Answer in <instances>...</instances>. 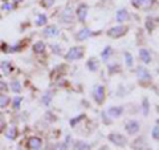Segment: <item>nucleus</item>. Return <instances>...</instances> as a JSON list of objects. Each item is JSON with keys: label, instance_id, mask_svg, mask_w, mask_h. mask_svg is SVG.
<instances>
[{"label": "nucleus", "instance_id": "obj_8", "mask_svg": "<svg viewBox=\"0 0 159 150\" xmlns=\"http://www.w3.org/2000/svg\"><path fill=\"white\" fill-rule=\"evenodd\" d=\"M125 128H126V132L129 134H135L139 132V124L137 121H129Z\"/></svg>", "mask_w": 159, "mask_h": 150}, {"label": "nucleus", "instance_id": "obj_20", "mask_svg": "<svg viewBox=\"0 0 159 150\" xmlns=\"http://www.w3.org/2000/svg\"><path fill=\"white\" fill-rule=\"evenodd\" d=\"M154 27H155V24H154V19L148 17L146 20V28H147V31L148 32H152L154 31Z\"/></svg>", "mask_w": 159, "mask_h": 150}, {"label": "nucleus", "instance_id": "obj_29", "mask_svg": "<svg viewBox=\"0 0 159 150\" xmlns=\"http://www.w3.org/2000/svg\"><path fill=\"white\" fill-rule=\"evenodd\" d=\"M41 3H43L44 7H52L54 4V0H43Z\"/></svg>", "mask_w": 159, "mask_h": 150}, {"label": "nucleus", "instance_id": "obj_18", "mask_svg": "<svg viewBox=\"0 0 159 150\" xmlns=\"http://www.w3.org/2000/svg\"><path fill=\"white\" fill-rule=\"evenodd\" d=\"M44 24H47V16L45 15H39L37 19H36V26L37 27H41Z\"/></svg>", "mask_w": 159, "mask_h": 150}, {"label": "nucleus", "instance_id": "obj_13", "mask_svg": "<svg viewBox=\"0 0 159 150\" xmlns=\"http://www.w3.org/2000/svg\"><path fill=\"white\" fill-rule=\"evenodd\" d=\"M139 57H141L143 60V63H146V64H148L151 61V54L147 49H141V51H139Z\"/></svg>", "mask_w": 159, "mask_h": 150}, {"label": "nucleus", "instance_id": "obj_9", "mask_svg": "<svg viewBox=\"0 0 159 150\" xmlns=\"http://www.w3.org/2000/svg\"><path fill=\"white\" fill-rule=\"evenodd\" d=\"M86 15H88V6L86 4H81L77 9V16L80 21H85L86 20Z\"/></svg>", "mask_w": 159, "mask_h": 150}, {"label": "nucleus", "instance_id": "obj_10", "mask_svg": "<svg viewBox=\"0 0 159 150\" xmlns=\"http://www.w3.org/2000/svg\"><path fill=\"white\" fill-rule=\"evenodd\" d=\"M43 33L47 37H54V36H57V35L60 33V31H58V28H57V27L51 26V27H48V28L44 29V32H43Z\"/></svg>", "mask_w": 159, "mask_h": 150}, {"label": "nucleus", "instance_id": "obj_32", "mask_svg": "<svg viewBox=\"0 0 159 150\" xmlns=\"http://www.w3.org/2000/svg\"><path fill=\"white\" fill-rule=\"evenodd\" d=\"M143 106H145V114H147L148 113V101H147V98H145V101H143Z\"/></svg>", "mask_w": 159, "mask_h": 150}, {"label": "nucleus", "instance_id": "obj_22", "mask_svg": "<svg viewBox=\"0 0 159 150\" xmlns=\"http://www.w3.org/2000/svg\"><path fill=\"white\" fill-rule=\"evenodd\" d=\"M113 53V49L110 48V47H106L105 49H103V52H102V59L103 60H107L109 59V56Z\"/></svg>", "mask_w": 159, "mask_h": 150}, {"label": "nucleus", "instance_id": "obj_28", "mask_svg": "<svg viewBox=\"0 0 159 150\" xmlns=\"http://www.w3.org/2000/svg\"><path fill=\"white\" fill-rule=\"evenodd\" d=\"M88 68L90 69V71H96V69H97L96 61H94V60H89V61H88Z\"/></svg>", "mask_w": 159, "mask_h": 150}, {"label": "nucleus", "instance_id": "obj_30", "mask_svg": "<svg viewBox=\"0 0 159 150\" xmlns=\"http://www.w3.org/2000/svg\"><path fill=\"white\" fill-rule=\"evenodd\" d=\"M20 102H21V97L15 98V101H13V108H15V109H17V108L20 106Z\"/></svg>", "mask_w": 159, "mask_h": 150}, {"label": "nucleus", "instance_id": "obj_35", "mask_svg": "<svg viewBox=\"0 0 159 150\" xmlns=\"http://www.w3.org/2000/svg\"><path fill=\"white\" fill-rule=\"evenodd\" d=\"M4 125H6V124H4V121H3L2 118H0V130H2V129L4 128Z\"/></svg>", "mask_w": 159, "mask_h": 150}, {"label": "nucleus", "instance_id": "obj_4", "mask_svg": "<svg viewBox=\"0 0 159 150\" xmlns=\"http://www.w3.org/2000/svg\"><path fill=\"white\" fill-rule=\"evenodd\" d=\"M109 139H110V142L117 145V146H125L127 143V139L125 137H122L121 134H117V133H111L110 136H109Z\"/></svg>", "mask_w": 159, "mask_h": 150}, {"label": "nucleus", "instance_id": "obj_23", "mask_svg": "<svg viewBox=\"0 0 159 150\" xmlns=\"http://www.w3.org/2000/svg\"><path fill=\"white\" fill-rule=\"evenodd\" d=\"M125 59H126V65L129 67V68H131L133 67V63H134V60H133V56L129 52H126L125 53Z\"/></svg>", "mask_w": 159, "mask_h": 150}, {"label": "nucleus", "instance_id": "obj_1", "mask_svg": "<svg viewBox=\"0 0 159 150\" xmlns=\"http://www.w3.org/2000/svg\"><path fill=\"white\" fill-rule=\"evenodd\" d=\"M93 97L97 104H102L103 100H105V88L102 85H96L93 88Z\"/></svg>", "mask_w": 159, "mask_h": 150}, {"label": "nucleus", "instance_id": "obj_12", "mask_svg": "<svg viewBox=\"0 0 159 150\" xmlns=\"http://www.w3.org/2000/svg\"><path fill=\"white\" fill-rule=\"evenodd\" d=\"M116 19H117V21H119V23H122V21H126V20L129 19V12L126 11L125 8L119 9V11L117 12V16H116Z\"/></svg>", "mask_w": 159, "mask_h": 150}, {"label": "nucleus", "instance_id": "obj_21", "mask_svg": "<svg viewBox=\"0 0 159 150\" xmlns=\"http://www.w3.org/2000/svg\"><path fill=\"white\" fill-rule=\"evenodd\" d=\"M11 89H12L13 92L20 93V92H21V85H20L19 81H12V82H11Z\"/></svg>", "mask_w": 159, "mask_h": 150}, {"label": "nucleus", "instance_id": "obj_16", "mask_svg": "<svg viewBox=\"0 0 159 150\" xmlns=\"http://www.w3.org/2000/svg\"><path fill=\"white\" fill-rule=\"evenodd\" d=\"M44 51H45V44H44L43 41H37V43L33 45V52H36V53H43Z\"/></svg>", "mask_w": 159, "mask_h": 150}, {"label": "nucleus", "instance_id": "obj_15", "mask_svg": "<svg viewBox=\"0 0 159 150\" xmlns=\"http://www.w3.org/2000/svg\"><path fill=\"white\" fill-rule=\"evenodd\" d=\"M72 19H73V11H72V8H66L65 11H64V13H62V20L65 23H68V21H72Z\"/></svg>", "mask_w": 159, "mask_h": 150}, {"label": "nucleus", "instance_id": "obj_34", "mask_svg": "<svg viewBox=\"0 0 159 150\" xmlns=\"http://www.w3.org/2000/svg\"><path fill=\"white\" fill-rule=\"evenodd\" d=\"M12 8H13L12 4H4V6H3V9H7V11H11Z\"/></svg>", "mask_w": 159, "mask_h": 150}, {"label": "nucleus", "instance_id": "obj_2", "mask_svg": "<svg viewBox=\"0 0 159 150\" xmlns=\"http://www.w3.org/2000/svg\"><path fill=\"white\" fill-rule=\"evenodd\" d=\"M82 48H80V47H73L69 49V52L68 54L65 56V59L68 60V61H73V60H77L80 57H82Z\"/></svg>", "mask_w": 159, "mask_h": 150}, {"label": "nucleus", "instance_id": "obj_3", "mask_svg": "<svg viewBox=\"0 0 159 150\" xmlns=\"http://www.w3.org/2000/svg\"><path fill=\"white\" fill-rule=\"evenodd\" d=\"M127 31V28L126 27H122V26H118V27H113L110 28L107 31V35L110 37H114V39H117V37H121L122 35H125Z\"/></svg>", "mask_w": 159, "mask_h": 150}, {"label": "nucleus", "instance_id": "obj_33", "mask_svg": "<svg viewBox=\"0 0 159 150\" xmlns=\"http://www.w3.org/2000/svg\"><path fill=\"white\" fill-rule=\"evenodd\" d=\"M8 87H7V84L6 82H3V81H0V91H7Z\"/></svg>", "mask_w": 159, "mask_h": 150}, {"label": "nucleus", "instance_id": "obj_14", "mask_svg": "<svg viewBox=\"0 0 159 150\" xmlns=\"http://www.w3.org/2000/svg\"><path fill=\"white\" fill-rule=\"evenodd\" d=\"M92 35V32H90V29H88V28H84V29H81L78 33H77V40H85L86 37H89Z\"/></svg>", "mask_w": 159, "mask_h": 150}, {"label": "nucleus", "instance_id": "obj_11", "mask_svg": "<svg viewBox=\"0 0 159 150\" xmlns=\"http://www.w3.org/2000/svg\"><path fill=\"white\" fill-rule=\"evenodd\" d=\"M122 112H123L122 106H113V108H110L107 110V113L110 114V117H113V118H118L122 114Z\"/></svg>", "mask_w": 159, "mask_h": 150}, {"label": "nucleus", "instance_id": "obj_6", "mask_svg": "<svg viewBox=\"0 0 159 150\" xmlns=\"http://www.w3.org/2000/svg\"><path fill=\"white\" fill-rule=\"evenodd\" d=\"M28 149H32V150H36V149H41L43 146V141L40 139L39 137H31L28 139Z\"/></svg>", "mask_w": 159, "mask_h": 150}, {"label": "nucleus", "instance_id": "obj_17", "mask_svg": "<svg viewBox=\"0 0 159 150\" xmlns=\"http://www.w3.org/2000/svg\"><path fill=\"white\" fill-rule=\"evenodd\" d=\"M16 134H17V130H16V128H13V126H11L6 132V136H7L8 139H15L16 138Z\"/></svg>", "mask_w": 159, "mask_h": 150}, {"label": "nucleus", "instance_id": "obj_19", "mask_svg": "<svg viewBox=\"0 0 159 150\" xmlns=\"http://www.w3.org/2000/svg\"><path fill=\"white\" fill-rule=\"evenodd\" d=\"M9 102V98L6 94H0V108H6Z\"/></svg>", "mask_w": 159, "mask_h": 150}, {"label": "nucleus", "instance_id": "obj_25", "mask_svg": "<svg viewBox=\"0 0 159 150\" xmlns=\"http://www.w3.org/2000/svg\"><path fill=\"white\" fill-rule=\"evenodd\" d=\"M51 101H52V94L51 93H47L45 96L43 97V104L44 105H49V104H51Z\"/></svg>", "mask_w": 159, "mask_h": 150}, {"label": "nucleus", "instance_id": "obj_24", "mask_svg": "<svg viewBox=\"0 0 159 150\" xmlns=\"http://www.w3.org/2000/svg\"><path fill=\"white\" fill-rule=\"evenodd\" d=\"M74 148L76 149H90V145H88L82 141H78V142H76V145H74Z\"/></svg>", "mask_w": 159, "mask_h": 150}, {"label": "nucleus", "instance_id": "obj_27", "mask_svg": "<svg viewBox=\"0 0 159 150\" xmlns=\"http://www.w3.org/2000/svg\"><path fill=\"white\" fill-rule=\"evenodd\" d=\"M2 69H3V71L4 72H6V73H9V72H11V64H9V63H3L2 64Z\"/></svg>", "mask_w": 159, "mask_h": 150}, {"label": "nucleus", "instance_id": "obj_31", "mask_svg": "<svg viewBox=\"0 0 159 150\" xmlns=\"http://www.w3.org/2000/svg\"><path fill=\"white\" fill-rule=\"evenodd\" d=\"M82 118H84V114H81V116H80V117H77V118L72 120V121H70V125H72V126H74V125H76V122H77V121H81Z\"/></svg>", "mask_w": 159, "mask_h": 150}, {"label": "nucleus", "instance_id": "obj_7", "mask_svg": "<svg viewBox=\"0 0 159 150\" xmlns=\"http://www.w3.org/2000/svg\"><path fill=\"white\" fill-rule=\"evenodd\" d=\"M133 6L137 8H150L155 0H133Z\"/></svg>", "mask_w": 159, "mask_h": 150}, {"label": "nucleus", "instance_id": "obj_26", "mask_svg": "<svg viewBox=\"0 0 159 150\" xmlns=\"http://www.w3.org/2000/svg\"><path fill=\"white\" fill-rule=\"evenodd\" d=\"M151 136H152L154 139H158V137H159V128H158V124L155 125V126H154L152 132H151Z\"/></svg>", "mask_w": 159, "mask_h": 150}, {"label": "nucleus", "instance_id": "obj_5", "mask_svg": "<svg viewBox=\"0 0 159 150\" xmlns=\"http://www.w3.org/2000/svg\"><path fill=\"white\" fill-rule=\"evenodd\" d=\"M137 76H138V80L141 82H148L151 80L150 73H148L143 67H138V69H137Z\"/></svg>", "mask_w": 159, "mask_h": 150}]
</instances>
